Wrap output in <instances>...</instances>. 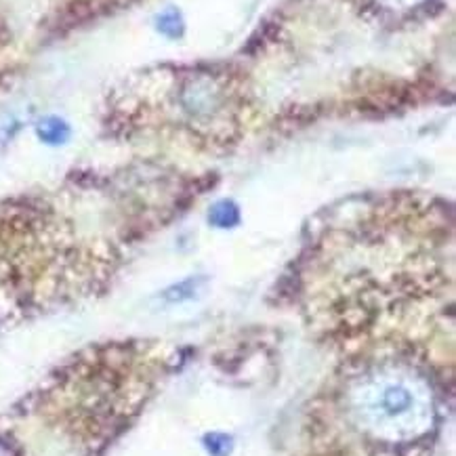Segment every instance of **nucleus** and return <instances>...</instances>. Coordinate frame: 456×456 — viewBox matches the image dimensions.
Here are the masks:
<instances>
[{
    "mask_svg": "<svg viewBox=\"0 0 456 456\" xmlns=\"http://www.w3.org/2000/svg\"><path fill=\"white\" fill-rule=\"evenodd\" d=\"M299 305L335 357L418 351L452 370V229L444 208L398 194L335 219L311 242Z\"/></svg>",
    "mask_w": 456,
    "mask_h": 456,
    "instance_id": "nucleus-1",
    "label": "nucleus"
},
{
    "mask_svg": "<svg viewBox=\"0 0 456 456\" xmlns=\"http://www.w3.org/2000/svg\"><path fill=\"white\" fill-rule=\"evenodd\" d=\"M65 124L57 120V118H49V120H45L43 124H40V137L45 139V141H51V143H57L61 141L63 137H65Z\"/></svg>",
    "mask_w": 456,
    "mask_h": 456,
    "instance_id": "nucleus-3",
    "label": "nucleus"
},
{
    "mask_svg": "<svg viewBox=\"0 0 456 456\" xmlns=\"http://www.w3.org/2000/svg\"><path fill=\"white\" fill-rule=\"evenodd\" d=\"M450 381V368L418 351L337 357L305 412L307 456H433Z\"/></svg>",
    "mask_w": 456,
    "mask_h": 456,
    "instance_id": "nucleus-2",
    "label": "nucleus"
}]
</instances>
